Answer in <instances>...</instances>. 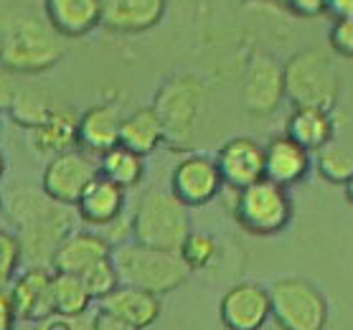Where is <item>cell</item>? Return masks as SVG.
<instances>
[{"mask_svg":"<svg viewBox=\"0 0 353 330\" xmlns=\"http://www.w3.org/2000/svg\"><path fill=\"white\" fill-rule=\"evenodd\" d=\"M168 8V0H102V28L122 36L153 31Z\"/></svg>","mask_w":353,"mask_h":330,"instance_id":"obj_15","label":"cell"},{"mask_svg":"<svg viewBox=\"0 0 353 330\" xmlns=\"http://www.w3.org/2000/svg\"><path fill=\"white\" fill-rule=\"evenodd\" d=\"M92 330H137V328H132L122 318H117V315L107 313V310L99 307L94 313V318H92Z\"/></svg>","mask_w":353,"mask_h":330,"instance_id":"obj_35","label":"cell"},{"mask_svg":"<svg viewBox=\"0 0 353 330\" xmlns=\"http://www.w3.org/2000/svg\"><path fill=\"white\" fill-rule=\"evenodd\" d=\"M0 130H3V114H0Z\"/></svg>","mask_w":353,"mask_h":330,"instance_id":"obj_42","label":"cell"},{"mask_svg":"<svg viewBox=\"0 0 353 330\" xmlns=\"http://www.w3.org/2000/svg\"><path fill=\"white\" fill-rule=\"evenodd\" d=\"M112 262L122 285H132L155 295H168L178 290L191 274L181 251L148 247L135 239L117 244L112 249Z\"/></svg>","mask_w":353,"mask_h":330,"instance_id":"obj_3","label":"cell"},{"mask_svg":"<svg viewBox=\"0 0 353 330\" xmlns=\"http://www.w3.org/2000/svg\"><path fill=\"white\" fill-rule=\"evenodd\" d=\"M54 110L57 107L51 105V99L43 92H39V89H21L16 94V99H13V105H10L8 114L18 127L33 130L39 127L41 122L46 120Z\"/></svg>","mask_w":353,"mask_h":330,"instance_id":"obj_27","label":"cell"},{"mask_svg":"<svg viewBox=\"0 0 353 330\" xmlns=\"http://www.w3.org/2000/svg\"><path fill=\"white\" fill-rule=\"evenodd\" d=\"M43 13L61 39H81L102 25V0H43Z\"/></svg>","mask_w":353,"mask_h":330,"instance_id":"obj_20","label":"cell"},{"mask_svg":"<svg viewBox=\"0 0 353 330\" xmlns=\"http://www.w3.org/2000/svg\"><path fill=\"white\" fill-rule=\"evenodd\" d=\"M203 94L206 87L193 74H176L158 89L153 107L165 127V145L173 150H185L191 145Z\"/></svg>","mask_w":353,"mask_h":330,"instance_id":"obj_7","label":"cell"},{"mask_svg":"<svg viewBox=\"0 0 353 330\" xmlns=\"http://www.w3.org/2000/svg\"><path fill=\"white\" fill-rule=\"evenodd\" d=\"M99 173L122 185L125 191L137 188L145 178V155L135 153L125 145H114L112 150H107L102 158H97Z\"/></svg>","mask_w":353,"mask_h":330,"instance_id":"obj_25","label":"cell"},{"mask_svg":"<svg viewBox=\"0 0 353 330\" xmlns=\"http://www.w3.org/2000/svg\"><path fill=\"white\" fill-rule=\"evenodd\" d=\"M18 92H21V87L16 84L13 72L0 64V112H8Z\"/></svg>","mask_w":353,"mask_h":330,"instance_id":"obj_34","label":"cell"},{"mask_svg":"<svg viewBox=\"0 0 353 330\" xmlns=\"http://www.w3.org/2000/svg\"><path fill=\"white\" fill-rule=\"evenodd\" d=\"M3 211H6V198L0 196V216H3Z\"/></svg>","mask_w":353,"mask_h":330,"instance_id":"obj_41","label":"cell"},{"mask_svg":"<svg viewBox=\"0 0 353 330\" xmlns=\"http://www.w3.org/2000/svg\"><path fill=\"white\" fill-rule=\"evenodd\" d=\"M313 165V153L288 135L272 137L265 145V178L285 188L303 183Z\"/></svg>","mask_w":353,"mask_h":330,"instance_id":"obj_18","label":"cell"},{"mask_svg":"<svg viewBox=\"0 0 353 330\" xmlns=\"http://www.w3.org/2000/svg\"><path fill=\"white\" fill-rule=\"evenodd\" d=\"M99 307L107 310V313L117 315L125 322H130L132 328L145 330L155 325V320L161 318L163 313V302L161 295L148 290H140V287H132V285H120L112 295H107L105 300H99Z\"/></svg>","mask_w":353,"mask_h":330,"instance_id":"obj_21","label":"cell"},{"mask_svg":"<svg viewBox=\"0 0 353 330\" xmlns=\"http://www.w3.org/2000/svg\"><path fill=\"white\" fill-rule=\"evenodd\" d=\"M285 97L292 107L328 110L338 105L341 79L328 54L321 49H303L285 64Z\"/></svg>","mask_w":353,"mask_h":330,"instance_id":"obj_5","label":"cell"},{"mask_svg":"<svg viewBox=\"0 0 353 330\" xmlns=\"http://www.w3.org/2000/svg\"><path fill=\"white\" fill-rule=\"evenodd\" d=\"M125 206H128V191L99 173L87 185V191L81 194L79 203L74 209H77L81 224L102 229V226L112 224L114 218H120L125 214Z\"/></svg>","mask_w":353,"mask_h":330,"instance_id":"obj_17","label":"cell"},{"mask_svg":"<svg viewBox=\"0 0 353 330\" xmlns=\"http://www.w3.org/2000/svg\"><path fill=\"white\" fill-rule=\"evenodd\" d=\"M3 176H6V155L0 153V181H3Z\"/></svg>","mask_w":353,"mask_h":330,"instance_id":"obj_40","label":"cell"},{"mask_svg":"<svg viewBox=\"0 0 353 330\" xmlns=\"http://www.w3.org/2000/svg\"><path fill=\"white\" fill-rule=\"evenodd\" d=\"M285 64L257 51L249 59L241 81V105L254 117H270L285 102Z\"/></svg>","mask_w":353,"mask_h":330,"instance_id":"obj_10","label":"cell"},{"mask_svg":"<svg viewBox=\"0 0 353 330\" xmlns=\"http://www.w3.org/2000/svg\"><path fill=\"white\" fill-rule=\"evenodd\" d=\"M8 292L18 320L41 322L57 315L54 310V272H48V267H26L23 272L16 274V280L10 282Z\"/></svg>","mask_w":353,"mask_h":330,"instance_id":"obj_13","label":"cell"},{"mask_svg":"<svg viewBox=\"0 0 353 330\" xmlns=\"http://www.w3.org/2000/svg\"><path fill=\"white\" fill-rule=\"evenodd\" d=\"M112 244L107 242L99 231H89V229H74L66 234L64 242L59 244L51 259V269L54 272H69V274H84L87 269L102 262V259L112 257Z\"/></svg>","mask_w":353,"mask_h":330,"instance_id":"obj_16","label":"cell"},{"mask_svg":"<svg viewBox=\"0 0 353 330\" xmlns=\"http://www.w3.org/2000/svg\"><path fill=\"white\" fill-rule=\"evenodd\" d=\"M325 16H330L333 21L353 18V0H325Z\"/></svg>","mask_w":353,"mask_h":330,"instance_id":"obj_38","label":"cell"},{"mask_svg":"<svg viewBox=\"0 0 353 330\" xmlns=\"http://www.w3.org/2000/svg\"><path fill=\"white\" fill-rule=\"evenodd\" d=\"M77 130H79V114H74L66 107H57L39 127L31 130V147L39 155H48V158L74 150Z\"/></svg>","mask_w":353,"mask_h":330,"instance_id":"obj_23","label":"cell"},{"mask_svg":"<svg viewBox=\"0 0 353 330\" xmlns=\"http://www.w3.org/2000/svg\"><path fill=\"white\" fill-rule=\"evenodd\" d=\"M315 170L321 173L323 181L328 183L345 185L353 178V150L341 145H325L315 153Z\"/></svg>","mask_w":353,"mask_h":330,"instance_id":"obj_28","label":"cell"},{"mask_svg":"<svg viewBox=\"0 0 353 330\" xmlns=\"http://www.w3.org/2000/svg\"><path fill=\"white\" fill-rule=\"evenodd\" d=\"M81 280L87 285L89 295L94 300H105L107 295H112L117 287H120V274H117V267H114L112 257L102 259V262H97L92 269L81 274Z\"/></svg>","mask_w":353,"mask_h":330,"instance_id":"obj_30","label":"cell"},{"mask_svg":"<svg viewBox=\"0 0 353 330\" xmlns=\"http://www.w3.org/2000/svg\"><path fill=\"white\" fill-rule=\"evenodd\" d=\"M221 188H224V178L219 173L216 158H209V155H185L170 173V191L188 209L211 203L221 194Z\"/></svg>","mask_w":353,"mask_h":330,"instance_id":"obj_11","label":"cell"},{"mask_svg":"<svg viewBox=\"0 0 353 330\" xmlns=\"http://www.w3.org/2000/svg\"><path fill=\"white\" fill-rule=\"evenodd\" d=\"M216 165L224 185L241 191L265 178V147L252 137H232L219 147Z\"/></svg>","mask_w":353,"mask_h":330,"instance_id":"obj_14","label":"cell"},{"mask_svg":"<svg viewBox=\"0 0 353 330\" xmlns=\"http://www.w3.org/2000/svg\"><path fill=\"white\" fill-rule=\"evenodd\" d=\"M33 330H92V320L81 318H66V315H51L46 320L33 325Z\"/></svg>","mask_w":353,"mask_h":330,"instance_id":"obj_33","label":"cell"},{"mask_svg":"<svg viewBox=\"0 0 353 330\" xmlns=\"http://www.w3.org/2000/svg\"><path fill=\"white\" fill-rule=\"evenodd\" d=\"M18 315L8 290H0V330H16Z\"/></svg>","mask_w":353,"mask_h":330,"instance_id":"obj_37","label":"cell"},{"mask_svg":"<svg viewBox=\"0 0 353 330\" xmlns=\"http://www.w3.org/2000/svg\"><path fill=\"white\" fill-rule=\"evenodd\" d=\"M23 262V249L16 234L0 229V290H8Z\"/></svg>","mask_w":353,"mask_h":330,"instance_id":"obj_31","label":"cell"},{"mask_svg":"<svg viewBox=\"0 0 353 330\" xmlns=\"http://www.w3.org/2000/svg\"><path fill=\"white\" fill-rule=\"evenodd\" d=\"M99 176L97 158L87 155L84 150L74 147L61 155L48 158L46 168L41 173V188L48 198L64 203V206H77L87 185Z\"/></svg>","mask_w":353,"mask_h":330,"instance_id":"obj_9","label":"cell"},{"mask_svg":"<svg viewBox=\"0 0 353 330\" xmlns=\"http://www.w3.org/2000/svg\"><path fill=\"white\" fill-rule=\"evenodd\" d=\"M120 145L130 147L140 155H153L161 145H165V127L155 107H140L122 120Z\"/></svg>","mask_w":353,"mask_h":330,"instance_id":"obj_24","label":"cell"},{"mask_svg":"<svg viewBox=\"0 0 353 330\" xmlns=\"http://www.w3.org/2000/svg\"><path fill=\"white\" fill-rule=\"evenodd\" d=\"M232 214L244 231L254 236H274L290 226L295 216V203L285 185L262 178L257 183L236 191Z\"/></svg>","mask_w":353,"mask_h":330,"instance_id":"obj_6","label":"cell"},{"mask_svg":"<svg viewBox=\"0 0 353 330\" xmlns=\"http://www.w3.org/2000/svg\"><path fill=\"white\" fill-rule=\"evenodd\" d=\"M92 295H89L87 285L79 274L69 272H54V310L57 315L66 318H81L92 305Z\"/></svg>","mask_w":353,"mask_h":330,"instance_id":"obj_26","label":"cell"},{"mask_svg":"<svg viewBox=\"0 0 353 330\" xmlns=\"http://www.w3.org/2000/svg\"><path fill=\"white\" fill-rule=\"evenodd\" d=\"M219 315L226 330H262L272 318L270 290L257 282H239L224 292Z\"/></svg>","mask_w":353,"mask_h":330,"instance_id":"obj_12","label":"cell"},{"mask_svg":"<svg viewBox=\"0 0 353 330\" xmlns=\"http://www.w3.org/2000/svg\"><path fill=\"white\" fill-rule=\"evenodd\" d=\"M64 56L61 36L28 13L0 18V64L13 74H41Z\"/></svg>","mask_w":353,"mask_h":330,"instance_id":"obj_2","label":"cell"},{"mask_svg":"<svg viewBox=\"0 0 353 330\" xmlns=\"http://www.w3.org/2000/svg\"><path fill=\"white\" fill-rule=\"evenodd\" d=\"M285 135L292 137L295 143L318 153L325 145L333 143L336 135V120L328 110H318V107H292L288 122H285Z\"/></svg>","mask_w":353,"mask_h":330,"instance_id":"obj_22","label":"cell"},{"mask_svg":"<svg viewBox=\"0 0 353 330\" xmlns=\"http://www.w3.org/2000/svg\"><path fill=\"white\" fill-rule=\"evenodd\" d=\"M178 251H181L183 262L188 265V269L196 272V269H206V267L214 265V259H216V254H219V244L211 234L191 231L185 236V242L181 244Z\"/></svg>","mask_w":353,"mask_h":330,"instance_id":"obj_29","label":"cell"},{"mask_svg":"<svg viewBox=\"0 0 353 330\" xmlns=\"http://www.w3.org/2000/svg\"><path fill=\"white\" fill-rule=\"evenodd\" d=\"M328 43L338 56L353 59V18H338V21H333L328 33Z\"/></svg>","mask_w":353,"mask_h":330,"instance_id":"obj_32","label":"cell"},{"mask_svg":"<svg viewBox=\"0 0 353 330\" xmlns=\"http://www.w3.org/2000/svg\"><path fill=\"white\" fill-rule=\"evenodd\" d=\"M285 3L300 18H315L325 13V0H285Z\"/></svg>","mask_w":353,"mask_h":330,"instance_id":"obj_36","label":"cell"},{"mask_svg":"<svg viewBox=\"0 0 353 330\" xmlns=\"http://www.w3.org/2000/svg\"><path fill=\"white\" fill-rule=\"evenodd\" d=\"M272 320L280 330H325L328 300L313 282L282 277L270 287Z\"/></svg>","mask_w":353,"mask_h":330,"instance_id":"obj_8","label":"cell"},{"mask_svg":"<svg viewBox=\"0 0 353 330\" xmlns=\"http://www.w3.org/2000/svg\"><path fill=\"white\" fill-rule=\"evenodd\" d=\"M120 110L114 105H97L89 107L87 112L79 114V130H77V147L84 150L92 158H102L107 150L120 145L122 130Z\"/></svg>","mask_w":353,"mask_h":330,"instance_id":"obj_19","label":"cell"},{"mask_svg":"<svg viewBox=\"0 0 353 330\" xmlns=\"http://www.w3.org/2000/svg\"><path fill=\"white\" fill-rule=\"evenodd\" d=\"M191 234L188 206L173 191H148L132 214V239L148 247L178 251Z\"/></svg>","mask_w":353,"mask_h":330,"instance_id":"obj_4","label":"cell"},{"mask_svg":"<svg viewBox=\"0 0 353 330\" xmlns=\"http://www.w3.org/2000/svg\"><path fill=\"white\" fill-rule=\"evenodd\" d=\"M345 198H348V203L353 206V178L348 181V183H345Z\"/></svg>","mask_w":353,"mask_h":330,"instance_id":"obj_39","label":"cell"},{"mask_svg":"<svg viewBox=\"0 0 353 330\" xmlns=\"http://www.w3.org/2000/svg\"><path fill=\"white\" fill-rule=\"evenodd\" d=\"M6 211L18 229V242L28 267H46L66 234H72V206L54 201L33 188H13L6 198Z\"/></svg>","mask_w":353,"mask_h":330,"instance_id":"obj_1","label":"cell"}]
</instances>
